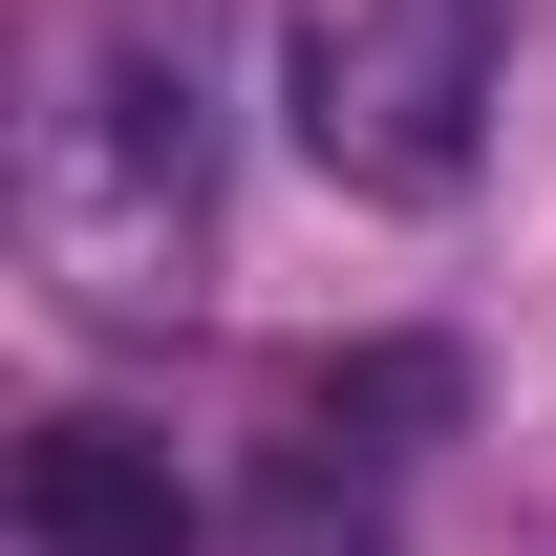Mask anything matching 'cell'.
Returning a JSON list of instances; mask_svg holds the SVG:
<instances>
[{
    "label": "cell",
    "instance_id": "obj_1",
    "mask_svg": "<svg viewBox=\"0 0 556 556\" xmlns=\"http://www.w3.org/2000/svg\"><path fill=\"white\" fill-rule=\"evenodd\" d=\"M278 108L386 214L471 193V150H492V0H278Z\"/></svg>",
    "mask_w": 556,
    "mask_h": 556
},
{
    "label": "cell",
    "instance_id": "obj_2",
    "mask_svg": "<svg viewBox=\"0 0 556 556\" xmlns=\"http://www.w3.org/2000/svg\"><path fill=\"white\" fill-rule=\"evenodd\" d=\"M172 257H193V86L108 43L65 86V129H43V278H65L86 321H172L193 300Z\"/></svg>",
    "mask_w": 556,
    "mask_h": 556
},
{
    "label": "cell",
    "instance_id": "obj_3",
    "mask_svg": "<svg viewBox=\"0 0 556 556\" xmlns=\"http://www.w3.org/2000/svg\"><path fill=\"white\" fill-rule=\"evenodd\" d=\"M22 556H193V471H172L129 407L22 428Z\"/></svg>",
    "mask_w": 556,
    "mask_h": 556
},
{
    "label": "cell",
    "instance_id": "obj_4",
    "mask_svg": "<svg viewBox=\"0 0 556 556\" xmlns=\"http://www.w3.org/2000/svg\"><path fill=\"white\" fill-rule=\"evenodd\" d=\"M471 428V364L450 343H343L321 386H300V471H407V450H450Z\"/></svg>",
    "mask_w": 556,
    "mask_h": 556
}]
</instances>
